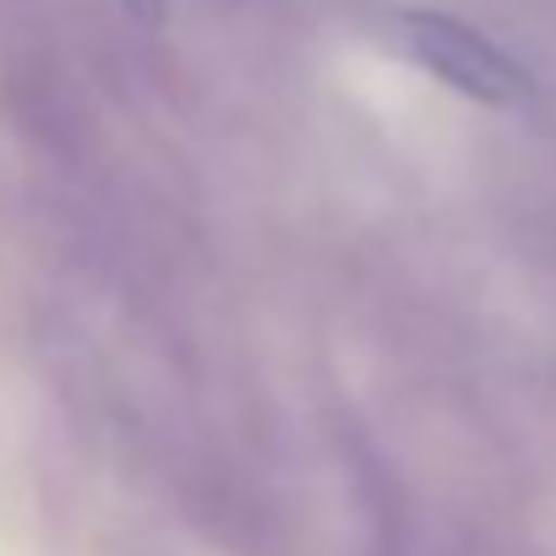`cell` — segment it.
<instances>
[{
  "label": "cell",
  "instance_id": "cell-2",
  "mask_svg": "<svg viewBox=\"0 0 556 556\" xmlns=\"http://www.w3.org/2000/svg\"><path fill=\"white\" fill-rule=\"evenodd\" d=\"M126 7L142 17V23H159V12H164V0H126Z\"/></svg>",
  "mask_w": 556,
  "mask_h": 556
},
{
  "label": "cell",
  "instance_id": "cell-1",
  "mask_svg": "<svg viewBox=\"0 0 556 556\" xmlns=\"http://www.w3.org/2000/svg\"><path fill=\"white\" fill-rule=\"evenodd\" d=\"M393 45L420 72H431L437 83H447L453 93H464L475 104H518L529 93V72L513 66L480 28H469L447 12H399Z\"/></svg>",
  "mask_w": 556,
  "mask_h": 556
}]
</instances>
